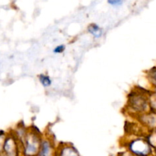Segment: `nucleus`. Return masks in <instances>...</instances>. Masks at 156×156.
I'll use <instances>...</instances> for the list:
<instances>
[{"label":"nucleus","instance_id":"obj_1","mask_svg":"<svg viewBox=\"0 0 156 156\" xmlns=\"http://www.w3.org/2000/svg\"><path fill=\"white\" fill-rule=\"evenodd\" d=\"M43 133L35 126H29L27 135L20 143L21 156H37Z\"/></svg>","mask_w":156,"mask_h":156},{"label":"nucleus","instance_id":"obj_2","mask_svg":"<svg viewBox=\"0 0 156 156\" xmlns=\"http://www.w3.org/2000/svg\"><path fill=\"white\" fill-rule=\"evenodd\" d=\"M149 105L148 99L140 90L132 89L127 95L125 110L129 115L139 117L146 112Z\"/></svg>","mask_w":156,"mask_h":156},{"label":"nucleus","instance_id":"obj_3","mask_svg":"<svg viewBox=\"0 0 156 156\" xmlns=\"http://www.w3.org/2000/svg\"><path fill=\"white\" fill-rule=\"evenodd\" d=\"M126 150L134 156H149L152 154V146L146 139L133 138L124 143Z\"/></svg>","mask_w":156,"mask_h":156},{"label":"nucleus","instance_id":"obj_4","mask_svg":"<svg viewBox=\"0 0 156 156\" xmlns=\"http://www.w3.org/2000/svg\"><path fill=\"white\" fill-rule=\"evenodd\" d=\"M57 144L54 138L49 133H43L37 156H56Z\"/></svg>","mask_w":156,"mask_h":156},{"label":"nucleus","instance_id":"obj_5","mask_svg":"<svg viewBox=\"0 0 156 156\" xmlns=\"http://www.w3.org/2000/svg\"><path fill=\"white\" fill-rule=\"evenodd\" d=\"M1 156H21L19 142L11 130L8 132Z\"/></svg>","mask_w":156,"mask_h":156},{"label":"nucleus","instance_id":"obj_6","mask_svg":"<svg viewBox=\"0 0 156 156\" xmlns=\"http://www.w3.org/2000/svg\"><path fill=\"white\" fill-rule=\"evenodd\" d=\"M56 156H81L78 149L70 143H59L57 144Z\"/></svg>","mask_w":156,"mask_h":156},{"label":"nucleus","instance_id":"obj_7","mask_svg":"<svg viewBox=\"0 0 156 156\" xmlns=\"http://www.w3.org/2000/svg\"><path fill=\"white\" fill-rule=\"evenodd\" d=\"M29 126H26L24 125V123L22 122H20L18 124L15 126V128L10 129L12 132V133L14 134L16 139L18 140V141L19 142V143H21V142L24 140V137L27 135V130H28Z\"/></svg>","mask_w":156,"mask_h":156},{"label":"nucleus","instance_id":"obj_8","mask_svg":"<svg viewBox=\"0 0 156 156\" xmlns=\"http://www.w3.org/2000/svg\"><path fill=\"white\" fill-rule=\"evenodd\" d=\"M87 32L95 40L101 39L105 34L103 28L96 23H91L88 24L87 27Z\"/></svg>","mask_w":156,"mask_h":156},{"label":"nucleus","instance_id":"obj_9","mask_svg":"<svg viewBox=\"0 0 156 156\" xmlns=\"http://www.w3.org/2000/svg\"><path fill=\"white\" fill-rule=\"evenodd\" d=\"M37 79L43 88H49L53 85V79L47 73H41L37 76Z\"/></svg>","mask_w":156,"mask_h":156},{"label":"nucleus","instance_id":"obj_10","mask_svg":"<svg viewBox=\"0 0 156 156\" xmlns=\"http://www.w3.org/2000/svg\"><path fill=\"white\" fill-rule=\"evenodd\" d=\"M7 135L8 132L4 130H0V156L2 154L3 148H4L5 142Z\"/></svg>","mask_w":156,"mask_h":156},{"label":"nucleus","instance_id":"obj_11","mask_svg":"<svg viewBox=\"0 0 156 156\" xmlns=\"http://www.w3.org/2000/svg\"><path fill=\"white\" fill-rule=\"evenodd\" d=\"M148 79L151 83L156 86V68H153L148 72Z\"/></svg>","mask_w":156,"mask_h":156},{"label":"nucleus","instance_id":"obj_12","mask_svg":"<svg viewBox=\"0 0 156 156\" xmlns=\"http://www.w3.org/2000/svg\"><path fill=\"white\" fill-rule=\"evenodd\" d=\"M66 45L64 44H59V45L56 46V47L53 48V53L54 54H61V53H63L66 50Z\"/></svg>","mask_w":156,"mask_h":156},{"label":"nucleus","instance_id":"obj_13","mask_svg":"<svg viewBox=\"0 0 156 156\" xmlns=\"http://www.w3.org/2000/svg\"><path fill=\"white\" fill-rule=\"evenodd\" d=\"M108 5H110L112 7H120L124 2V0H107Z\"/></svg>","mask_w":156,"mask_h":156},{"label":"nucleus","instance_id":"obj_14","mask_svg":"<svg viewBox=\"0 0 156 156\" xmlns=\"http://www.w3.org/2000/svg\"><path fill=\"white\" fill-rule=\"evenodd\" d=\"M149 105H150V107L152 109L156 111V94L152 98H151L150 101H149Z\"/></svg>","mask_w":156,"mask_h":156}]
</instances>
